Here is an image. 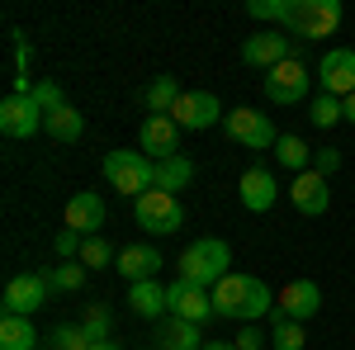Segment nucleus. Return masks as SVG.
I'll use <instances>...</instances> for the list:
<instances>
[{"mask_svg":"<svg viewBox=\"0 0 355 350\" xmlns=\"http://www.w3.org/2000/svg\"><path fill=\"white\" fill-rule=\"evenodd\" d=\"M28 62H33V48H28L24 33H15V71L19 76H28Z\"/></svg>","mask_w":355,"mask_h":350,"instance_id":"e433bc0d","label":"nucleus"},{"mask_svg":"<svg viewBox=\"0 0 355 350\" xmlns=\"http://www.w3.org/2000/svg\"><path fill=\"white\" fill-rule=\"evenodd\" d=\"M128 308H133L137 317H147V322H162V313H171V303H166V289L157 284V279L128 284Z\"/></svg>","mask_w":355,"mask_h":350,"instance_id":"4be33fe9","label":"nucleus"},{"mask_svg":"<svg viewBox=\"0 0 355 350\" xmlns=\"http://www.w3.org/2000/svg\"><path fill=\"white\" fill-rule=\"evenodd\" d=\"M190 180H194V161L190 157H166V161H157V189L175 194V189H185Z\"/></svg>","mask_w":355,"mask_h":350,"instance_id":"a878e982","label":"nucleus"},{"mask_svg":"<svg viewBox=\"0 0 355 350\" xmlns=\"http://www.w3.org/2000/svg\"><path fill=\"white\" fill-rule=\"evenodd\" d=\"M142 152L152 161H166V157H180V123L171 114H147L142 119Z\"/></svg>","mask_w":355,"mask_h":350,"instance_id":"4468645a","label":"nucleus"},{"mask_svg":"<svg viewBox=\"0 0 355 350\" xmlns=\"http://www.w3.org/2000/svg\"><path fill=\"white\" fill-rule=\"evenodd\" d=\"M53 350H90V336L81 326H57L53 331Z\"/></svg>","mask_w":355,"mask_h":350,"instance_id":"473e14b6","label":"nucleus"},{"mask_svg":"<svg viewBox=\"0 0 355 350\" xmlns=\"http://www.w3.org/2000/svg\"><path fill=\"white\" fill-rule=\"evenodd\" d=\"M114 270H119V274H123L128 284L157 279V270H162V251H157V246H142V242H133V246H123V251H119Z\"/></svg>","mask_w":355,"mask_h":350,"instance_id":"6ab92c4d","label":"nucleus"},{"mask_svg":"<svg viewBox=\"0 0 355 350\" xmlns=\"http://www.w3.org/2000/svg\"><path fill=\"white\" fill-rule=\"evenodd\" d=\"M289 199H294V209H299L303 218H322L331 209V180H322L318 170H303V175H294Z\"/></svg>","mask_w":355,"mask_h":350,"instance_id":"a211bd4d","label":"nucleus"},{"mask_svg":"<svg viewBox=\"0 0 355 350\" xmlns=\"http://www.w3.org/2000/svg\"><path fill=\"white\" fill-rule=\"evenodd\" d=\"M237 199H242L246 213H270L275 199H279V185H275V175L266 166H251V170H242V180H237Z\"/></svg>","mask_w":355,"mask_h":350,"instance_id":"2eb2a0df","label":"nucleus"},{"mask_svg":"<svg viewBox=\"0 0 355 350\" xmlns=\"http://www.w3.org/2000/svg\"><path fill=\"white\" fill-rule=\"evenodd\" d=\"M284 28H294L299 38H331L341 28V0H289Z\"/></svg>","mask_w":355,"mask_h":350,"instance_id":"39448f33","label":"nucleus"},{"mask_svg":"<svg viewBox=\"0 0 355 350\" xmlns=\"http://www.w3.org/2000/svg\"><path fill=\"white\" fill-rule=\"evenodd\" d=\"M313 170H318L322 180H331V175L341 170V152H336V147H313Z\"/></svg>","mask_w":355,"mask_h":350,"instance_id":"72a5a7b5","label":"nucleus"},{"mask_svg":"<svg viewBox=\"0 0 355 350\" xmlns=\"http://www.w3.org/2000/svg\"><path fill=\"white\" fill-rule=\"evenodd\" d=\"M53 246H57V256H62V261H81V246H85V237H81V232H71V227H62Z\"/></svg>","mask_w":355,"mask_h":350,"instance_id":"f704fd0d","label":"nucleus"},{"mask_svg":"<svg viewBox=\"0 0 355 350\" xmlns=\"http://www.w3.org/2000/svg\"><path fill=\"white\" fill-rule=\"evenodd\" d=\"M67 227L81 237H105V199L95 189H81L67 199Z\"/></svg>","mask_w":355,"mask_h":350,"instance_id":"f3484780","label":"nucleus"},{"mask_svg":"<svg viewBox=\"0 0 355 350\" xmlns=\"http://www.w3.org/2000/svg\"><path fill=\"white\" fill-rule=\"evenodd\" d=\"M246 15L266 19V24H284L289 19V0H246Z\"/></svg>","mask_w":355,"mask_h":350,"instance_id":"2f4dec72","label":"nucleus"},{"mask_svg":"<svg viewBox=\"0 0 355 350\" xmlns=\"http://www.w3.org/2000/svg\"><path fill=\"white\" fill-rule=\"evenodd\" d=\"M110 326H114V313L105 308V303H90V308H85L81 331L90 336V346H95V341H110Z\"/></svg>","mask_w":355,"mask_h":350,"instance_id":"cd10ccee","label":"nucleus"},{"mask_svg":"<svg viewBox=\"0 0 355 350\" xmlns=\"http://www.w3.org/2000/svg\"><path fill=\"white\" fill-rule=\"evenodd\" d=\"M223 133L232 137L237 147H246V152H266V147H275V142H279L275 123L266 119V114H256V109H227Z\"/></svg>","mask_w":355,"mask_h":350,"instance_id":"0eeeda50","label":"nucleus"},{"mask_svg":"<svg viewBox=\"0 0 355 350\" xmlns=\"http://www.w3.org/2000/svg\"><path fill=\"white\" fill-rule=\"evenodd\" d=\"M85 274H90V270H85L81 261H62V265L48 274V284H53V289H62V294H76V289L85 284Z\"/></svg>","mask_w":355,"mask_h":350,"instance_id":"c756f323","label":"nucleus"},{"mask_svg":"<svg viewBox=\"0 0 355 350\" xmlns=\"http://www.w3.org/2000/svg\"><path fill=\"white\" fill-rule=\"evenodd\" d=\"M308 90H313V76H308V67H303L299 57L279 62L270 76H266V100L270 105H303Z\"/></svg>","mask_w":355,"mask_h":350,"instance_id":"6e6552de","label":"nucleus"},{"mask_svg":"<svg viewBox=\"0 0 355 350\" xmlns=\"http://www.w3.org/2000/svg\"><path fill=\"white\" fill-rule=\"evenodd\" d=\"M232 346H237V350H261V346H266V336H261L256 322H251V326H242V331L232 336Z\"/></svg>","mask_w":355,"mask_h":350,"instance_id":"c9c22d12","label":"nucleus"},{"mask_svg":"<svg viewBox=\"0 0 355 350\" xmlns=\"http://www.w3.org/2000/svg\"><path fill=\"white\" fill-rule=\"evenodd\" d=\"M180 95H185V90H180L175 76H152L147 90H142V109H147V114H171Z\"/></svg>","mask_w":355,"mask_h":350,"instance_id":"5701e85b","label":"nucleus"},{"mask_svg":"<svg viewBox=\"0 0 355 350\" xmlns=\"http://www.w3.org/2000/svg\"><path fill=\"white\" fill-rule=\"evenodd\" d=\"M275 161L284 166V170H294V175H303V170H313V147H308L303 137L284 133L275 142Z\"/></svg>","mask_w":355,"mask_h":350,"instance_id":"b1692460","label":"nucleus"},{"mask_svg":"<svg viewBox=\"0 0 355 350\" xmlns=\"http://www.w3.org/2000/svg\"><path fill=\"white\" fill-rule=\"evenodd\" d=\"M0 133L15 137V142L43 133V105L33 95H5L0 100Z\"/></svg>","mask_w":355,"mask_h":350,"instance_id":"9d476101","label":"nucleus"},{"mask_svg":"<svg viewBox=\"0 0 355 350\" xmlns=\"http://www.w3.org/2000/svg\"><path fill=\"white\" fill-rule=\"evenodd\" d=\"M341 109H346V123H355V95H346V100H341Z\"/></svg>","mask_w":355,"mask_h":350,"instance_id":"4c0bfd02","label":"nucleus"},{"mask_svg":"<svg viewBox=\"0 0 355 350\" xmlns=\"http://www.w3.org/2000/svg\"><path fill=\"white\" fill-rule=\"evenodd\" d=\"M322 313V289L313 279H289L279 294H275V317H289V322H308Z\"/></svg>","mask_w":355,"mask_h":350,"instance_id":"9b49d317","label":"nucleus"},{"mask_svg":"<svg viewBox=\"0 0 355 350\" xmlns=\"http://www.w3.org/2000/svg\"><path fill=\"white\" fill-rule=\"evenodd\" d=\"M119 261V251H114L105 237H85V246H81V265L85 270H105V265H114Z\"/></svg>","mask_w":355,"mask_h":350,"instance_id":"7c9ffc66","label":"nucleus"},{"mask_svg":"<svg viewBox=\"0 0 355 350\" xmlns=\"http://www.w3.org/2000/svg\"><path fill=\"white\" fill-rule=\"evenodd\" d=\"M171 119L180 123V133H204V128H218V119H227V109L218 105L214 90H185L171 109Z\"/></svg>","mask_w":355,"mask_h":350,"instance_id":"423d86ee","label":"nucleus"},{"mask_svg":"<svg viewBox=\"0 0 355 350\" xmlns=\"http://www.w3.org/2000/svg\"><path fill=\"white\" fill-rule=\"evenodd\" d=\"M204 350H237L232 341H204Z\"/></svg>","mask_w":355,"mask_h":350,"instance_id":"58836bf2","label":"nucleus"},{"mask_svg":"<svg viewBox=\"0 0 355 350\" xmlns=\"http://www.w3.org/2000/svg\"><path fill=\"white\" fill-rule=\"evenodd\" d=\"M0 350H38L33 317H0Z\"/></svg>","mask_w":355,"mask_h":350,"instance_id":"393cba45","label":"nucleus"},{"mask_svg":"<svg viewBox=\"0 0 355 350\" xmlns=\"http://www.w3.org/2000/svg\"><path fill=\"white\" fill-rule=\"evenodd\" d=\"M48 274H15L10 284H5V294H0V303H5V317H33L43 303H48Z\"/></svg>","mask_w":355,"mask_h":350,"instance_id":"1a4fd4ad","label":"nucleus"},{"mask_svg":"<svg viewBox=\"0 0 355 350\" xmlns=\"http://www.w3.org/2000/svg\"><path fill=\"white\" fill-rule=\"evenodd\" d=\"M133 218H137L142 232H152V237H171V232L185 227V204H180L175 194H166V189H147L142 199H133Z\"/></svg>","mask_w":355,"mask_h":350,"instance_id":"20e7f679","label":"nucleus"},{"mask_svg":"<svg viewBox=\"0 0 355 350\" xmlns=\"http://www.w3.org/2000/svg\"><path fill=\"white\" fill-rule=\"evenodd\" d=\"M90 350H123V346H119V341H95Z\"/></svg>","mask_w":355,"mask_h":350,"instance_id":"ea45409f","label":"nucleus"},{"mask_svg":"<svg viewBox=\"0 0 355 350\" xmlns=\"http://www.w3.org/2000/svg\"><path fill=\"white\" fill-rule=\"evenodd\" d=\"M152 341H157V350H204V331L194 322H180V317H162Z\"/></svg>","mask_w":355,"mask_h":350,"instance_id":"aec40b11","label":"nucleus"},{"mask_svg":"<svg viewBox=\"0 0 355 350\" xmlns=\"http://www.w3.org/2000/svg\"><path fill=\"white\" fill-rule=\"evenodd\" d=\"M209 294H214V313H218V317H237V322H246V326L261 322L266 313H275V294H270V284H266L261 274L232 270V274H223Z\"/></svg>","mask_w":355,"mask_h":350,"instance_id":"f257e3e1","label":"nucleus"},{"mask_svg":"<svg viewBox=\"0 0 355 350\" xmlns=\"http://www.w3.org/2000/svg\"><path fill=\"white\" fill-rule=\"evenodd\" d=\"M270 346H275V350H303V346H308V336H303V322H289V317H275Z\"/></svg>","mask_w":355,"mask_h":350,"instance_id":"c85d7f7f","label":"nucleus"},{"mask_svg":"<svg viewBox=\"0 0 355 350\" xmlns=\"http://www.w3.org/2000/svg\"><path fill=\"white\" fill-rule=\"evenodd\" d=\"M294 53V43L284 38V33H275V28H266V33H256V38H246L242 43V62L246 67H266V71H275L279 62H289Z\"/></svg>","mask_w":355,"mask_h":350,"instance_id":"dca6fc26","label":"nucleus"},{"mask_svg":"<svg viewBox=\"0 0 355 350\" xmlns=\"http://www.w3.org/2000/svg\"><path fill=\"white\" fill-rule=\"evenodd\" d=\"M166 303H171V317L194 322V326H204L209 317H218V313H214V294L199 289V284H185V279H175V284L166 289Z\"/></svg>","mask_w":355,"mask_h":350,"instance_id":"ddd939ff","label":"nucleus"},{"mask_svg":"<svg viewBox=\"0 0 355 350\" xmlns=\"http://www.w3.org/2000/svg\"><path fill=\"white\" fill-rule=\"evenodd\" d=\"M318 85H322V95H336V100L355 95V48H331V53H322V62H318Z\"/></svg>","mask_w":355,"mask_h":350,"instance_id":"f8f14e48","label":"nucleus"},{"mask_svg":"<svg viewBox=\"0 0 355 350\" xmlns=\"http://www.w3.org/2000/svg\"><path fill=\"white\" fill-rule=\"evenodd\" d=\"M105 180L110 189L128 194V199H142L147 189H157V161L147 152H105Z\"/></svg>","mask_w":355,"mask_h":350,"instance_id":"7ed1b4c3","label":"nucleus"},{"mask_svg":"<svg viewBox=\"0 0 355 350\" xmlns=\"http://www.w3.org/2000/svg\"><path fill=\"white\" fill-rule=\"evenodd\" d=\"M43 133L53 137V142H76V137L85 133V119L67 105V100H57V105L43 109Z\"/></svg>","mask_w":355,"mask_h":350,"instance_id":"412c9836","label":"nucleus"},{"mask_svg":"<svg viewBox=\"0 0 355 350\" xmlns=\"http://www.w3.org/2000/svg\"><path fill=\"white\" fill-rule=\"evenodd\" d=\"M223 274H232V246L223 237H199V242L185 246V256H180V279L185 284L214 289Z\"/></svg>","mask_w":355,"mask_h":350,"instance_id":"f03ea898","label":"nucleus"},{"mask_svg":"<svg viewBox=\"0 0 355 350\" xmlns=\"http://www.w3.org/2000/svg\"><path fill=\"white\" fill-rule=\"evenodd\" d=\"M308 119H313V128H336L341 119H346V109L336 95H318L313 105H308Z\"/></svg>","mask_w":355,"mask_h":350,"instance_id":"bb28decb","label":"nucleus"}]
</instances>
